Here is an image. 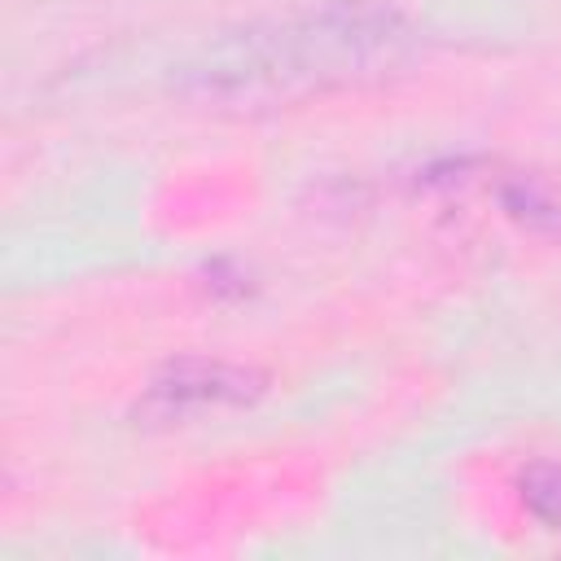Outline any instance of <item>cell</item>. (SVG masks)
I'll return each mask as SVG.
<instances>
[{
    "label": "cell",
    "mask_w": 561,
    "mask_h": 561,
    "mask_svg": "<svg viewBox=\"0 0 561 561\" xmlns=\"http://www.w3.org/2000/svg\"><path fill=\"white\" fill-rule=\"evenodd\" d=\"M416 53V26L381 0L302 4L206 44L180 92L219 114H272L381 79Z\"/></svg>",
    "instance_id": "cell-1"
},
{
    "label": "cell",
    "mask_w": 561,
    "mask_h": 561,
    "mask_svg": "<svg viewBox=\"0 0 561 561\" xmlns=\"http://www.w3.org/2000/svg\"><path fill=\"white\" fill-rule=\"evenodd\" d=\"M259 390H263V381H259L254 373H245V368L188 359V364L167 368V373L145 390L140 412H145L149 421H180V416L202 412V408L250 403Z\"/></svg>",
    "instance_id": "cell-2"
},
{
    "label": "cell",
    "mask_w": 561,
    "mask_h": 561,
    "mask_svg": "<svg viewBox=\"0 0 561 561\" xmlns=\"http://www.w3.org/2000/svg\"><path fill=\"white\" fill-rule=\"evenodd\" d=\"M504 206L508 215H517L522 224L548 232V237H561V171H530V175H517L508 188H504Z\"/></svg>",
    "instance_id": "cell-3"
},
{
    "label": "cell",
    "mask_w": 561,
    "mask_h": 561,
    "mask_svg": "<svg viewBox=\"0 0 561 561\" xmlns=\"http://www.w3.org/2000/svg\"><path fill=\"white\" fill-rule=\"evenodd\" d=\"M522 500H526V508H530L543 526L561 530V460L535 465V469L522 478Z\"/></svg>",
    "instance_id": "cell-4"
}]
</instances>
